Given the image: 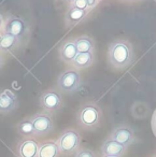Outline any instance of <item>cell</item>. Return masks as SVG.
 <instances>
[{"mask_svg": "<svg viewBox=\"0 0 156 157\" xmlns=\"http://www.w3.org/2000/svg\"><path fill=\"white\" fill-rule=\"evenodd\" d=\"M109 61L113 67L117 69L126 68L134 58L132 48L127 41L119 40L113 42L109 48Z\"/></svg>", "mask_w": 156, "mask_h": 157, "instance_id": "1", "label": "cell"}, {"mask_svg": "<svg viewBox=\"0 0 156 157\" xmlns=\"http://www.w3.org/2000/svg\"><path fill=\"white\" fill-rule=\"evenodd\" d=\"M101 118V111L97 105L87 103L83 105L78 113V123L84 128L91 129L96 127Z\"/></svg>", "mask_w": 156, "mask_h": 157, "instance_id": "2", "label": "cell"}, {"mask_svg": "<svg viewBox=\"0 0 156 157\" xmlns=\"http://www.w3.org/2000/svg\"><path fill=\"white\" fill-rule=\"evenodd\" d=\"M80 142L81 137L78 131L73 130V129H69V130L64 131L63 135L59 137L57 144H58L59 152L61 154L69 155L78 150Z\"/></svg>", "mask_w": 156, "mask_h": 157, "instance_id": "3", "label": "cell"}, {"mask_svg": "<svg viewBox=\"0 0 156 157\" xmlns=\"http://www.w3.org/2000/svg\"><path fill=\"white\" fill-rule=\"evenodd\" d=\"M58 87L64 92H74L81 85V76L76 70L70 69L61 73L58 78Z\"/></svg>", "mask_w": 156, "mask_h": 157, "instance_id": "4", "label": "cell"}, {"mask_svg": "<svg viewBox=\"0 0 156 157\" xmlns=\"http://www.w3.org/2000/svg\"><path fill=\"white\" fill-rule=\"evenodd\" d=\"M31 122H33V130H35V136L46 135V133L51 132L54 127L52 117L46 113L36 114L31 118Z\"/></svg>", "mask_w": 156, "mask_h": 157, "instance_id": "5", "label": "cell"}, {"mask_svg": "<svg viewBox=\"0 0 156 157\" xmlns=\"http://www.w3.org/2000/svg\"><path fill=\"white\" fill-rule=\"evenodd\" d=\"M40 103L41 107L48 112H56L60 109L63 99L59 93L56 90H48L43 93L40 97Z\"/></svg>", "mask_w": 156, "mask_h": 157, "instance_id": "6", "label": "cell"}, {"mask_svg": "<svg viewBox=\"0 0 156 157\" xmlns=\"http://www.w3.org/2000/svg\"><path fill=\"white\" fill-rule=\"evenodd\" d=\"M5 30L7 33L13 35L14 37L23 38L28 31V26L26 22L18 16H10L5 25Z\"/></svg>", "mask_w": 156, "mask_h": 157, "instance_id": "7", "label": "cell"}, {"mask_svg": "<svg viewBox=\"0 0 156 157\" xmlns=\"http://www.w3.org/2000/svg\"><path fill=\"white\" fill-rule=\"evenodd\" d=\"M111 139L127 147L129 144H131L135 141V135L131 128L127 126H121L112 131Z\"/></svg>", "mask_w": 156, "mask_h": 157, "instance_id": "8", "label": "cell"}, {"mask_svg": "<svg viewBox=\"0 0 156 157\" xmlns=\"http://www.w3.org/2000/svg\"><path fill=\"white\" fill-rule=\"evenodd\" d=\"M39 144L33 139H25L18 143V157H38Z\"/></svg>", "mask_w": 156, "mask_h": 157, "instance_id": "9", "label": "cell"}, {"mask_svg": "<svg viewBox=\"0 0 156 157\" xmlns=\"http://www.w3.org/2000/svg\"><path fill=\"white\" fill-rule=\"evenodd\" d=\"M18 97L9 90L0 93V112L8 113L18 107Z\"/></svg>", "mask_w": 156, "mask_h": 157, "instance_id": "10", "label": "cell"}, {"mask_svg": "<svg viewBox=\"0 0 156 157\" xmlns=\"http://www.w3.org/2000/svg\"><path fill=\"white\" fill-rule=\"evenodd\" d=\"M126 146L119 144V142L114 141L110 138L108 139L103 144H102L101 152L103 156H115V157H121L122 155L125 153Z\"/></svg>", "mask_w": 156, "mask_h": 157, "instance_id": "11", "label": "cell"}, {"mask_svg": "<svg viewBox=\"0 0 156 157\" xmlns=\"http://www.w3.org/2000/svg\"><path fill=\"white\" fill-rule=\"evenodd\" d=\"M78 55V50L74 41H67L61 45L59 48V56H60L61 60L68 63H72L73 59Z\"/></svg>", "mask_w": 156, "mask_h": 157, "instance_id": "12", "label": "cell"}, {"mask_svg": "<svg viewBox=\"0 0 156 157\" xmlns=\"http://www.w3.org/2000/svg\"><path fill=\"white\" fill-rule=\"evenodd\" d=\"M58 144L55 141H46L39 145L38 157H58Z\"/></svg>", "mask_w": 156, "mask_h": 157, "instance_id": "13", "label": "cell"}, {"mask_svg": "<svg viewBox=\"0 0 156 157\" xmlns=\"http://www.w3.org/2000/svg\"><path fill=\"white\" fill-rule=\"evenodd\" d=\"M87 13H88V10H80L71 7L66 14V22L69 26H74L80 23L87 15Z\"/></svg>", "mask_w": 156, "mask_h": 157, "instance_id": "14", "label": "cell"}, {"mask_svg": "<svg viewBox=\"0 0 156 157\" xmlns=\"http://www.w3.org/2000/svg\"><path fill=\"white\" fill-rule=\"evenodd\" d=\"M93 61H94L93 52L78 53L76 58L72 61V65L76 68H79V69H84V68H88L93 63Z\"/></svg>", "mask_w": 156, "mask_h": 157, "instance_id": "15", "label": "cell"}, {"mask_svg": "<svg viewBox=\"0 0 156 157\" xmlns=\"http://www.w3.org/2000/svg\"><path fill=\"white\" fill-rule=\"evenodd\" d=\"M18 41L20 39L16 37H14L13 35H10V33H3L2 36V42H1V45H0V51H5V52H11L14 48L18 46Z\"/></svg>", "mask_w": 156, "mask_h": 157, "instance_id": "16", "label": "cell"}, {"mask_svg": "<svg viewBox=\"0 0 156 157\" xmlns=\"http://www.w3.org/2000/svg\"><path fill=\"white\" fill-rule=\"evenodd\" d=\"M78 53H87L93 52L94 42L89 37H80L74 40Z\"/></svg>", "mask_w": 156, "mask_h": 157, "instance_id": "17", "label": "cell"}, {"mask_svg": "<svg viewBox=\"0 0 156 157\" xmlns=\"http://www.w3.org/2000/svg\"><path fill=\"white\" fill-rule=\"evenodd\" d=\"M18 130L20 132V135L24 136V137H33L35 136V130H33V122L30 120H24L22 122H20L18 126Z\"/></svg>", "mask_w": 156, "mask_h": 157, "instance_id": "18", "label": "cell"}, {"mask_svg": "<svg viewBox=\"0 0 156 157\" xmlns=\"http://www.w3.org/2000/svg\"><path fill=\"white\" fill-rule=\"evenodd\" d=\"M76 157H96L93 151L87 150V148H82L79 150L78 153L76 154Z\"/></svg>", "mask_w": 156, "mask_h": 157, "instance_id": "19", "label": "cell"}, {"mask_svg": "<svg viewBox=\"0 0 156 157\" xmlns=\"http://www.w3.org/2000/svg\"><path fill=\"white\" fill-rule=\"evenodd\" d=\"M71 7H74V8H76V9H80V10H89L88 7H87L86 0H76V1L72 3Z\"/></svg>", "mask_w": 156, "mask_h": 157, "instance_id": "20", "label": "cell"}, {"mask_svg": "<svg viewBox=\"0 0 156 157\" xmlns=\"http://www.w3.org/2000/svg\"><path fill=\"white\" fill-rule=\"evenodd\" d=\"M152 129H153V132L156 137V111L154 112V115L152 117Z\"/></svg>", "mask_w": 156, "mask_h": 157, "instance_id": "21", "label": "cell"}, {"mask_svg": "<svg viewBox=\"0 0 156 157\" xmlns=\"http://www.w3.org/2000/svg\"><path fill=\"white\" fill-rule=\"evenodd\" d=\"M86 2H87L88 9H93V8H95L96 6H97L98 0H86Z\"/></svg>", "mask_w": 156, "mask_h": 157, "instance_id": "22", "label": "cell"}, {"mask_svg": "<svg viewBox=\"0 0 156 157\" xmlns=\"http://www.w3.org/2000/svg\"><path fill=\"white\" fill-rule=\"evenodd\" d=\"M2 24H3V20H2V15L0 14V29L2 27Z\"/></svg>", "mask_w": 156, "mask_h": 157, "instance_id": "23", "label": "cell"}, {"mask_svg": "<svg viewBox=\"0 0 156 157\" xmlns=\"http://www.w3.org/2000/svg\"><path fill=\"white\" fill-rule=\"evenodd\" d=\"M2 65H3V59H2V57H1V55H0V68H1Z\"/></svg>", "mask_w": 156, "mask_h": 157, "instance_id": "24", "label": "cell"}, {"mask_svg": "<svg viewBox=\"0 0 156 157\" xmlns=\"http://www.w3.org/2000/svg\"><path fill=\"white\" fill-rule=\"evenodd\" d=\"M2 36L3 35H1V33H0V45H1V42H2Z\"/></svg>", "mask_w": 156, "mask_h": 157, "instance_id": "25", "label": "cell"}, {"mask_svg": "<svg viewBox=\"0 0 156 157\" xmlns=\"http://www.w3.org/2000/svg\"><path fill=\"white\" fill-rule=\"evenodd\" d=\"M67 1H69V2H71V5H72V3H73L74 1H76V0H67Z\"/></svg>", "mask_w": 156, "mask_h": 157, "instance_id": "26", "label": "cell"}, {"mask_svg": "<svg viewBox=\"0 0 156 157\" xmlns=\"http://www.w3.org/2000/svg\"><path fill=\"white\" fill-rule=\"evenodd\" d=\"M103 157H115V156H103Z\"/></svg>", "mask_w": 156, "mask_h": 157, "instance_id": "27", "label": "cell"}, {"mask_svg": "<svg viewBox=\"0 0 156 157\" xmlns=\"http://www.w3.org/2000/svg\"><path fill=\"white\" fill-rule=\"evenodd\" d=\"M155 157H156V156H155Z\"/></svg>", "mask_w": 156, "mask_h": 157, "instance_id": "28", "label": "cell"}]
</instances>
